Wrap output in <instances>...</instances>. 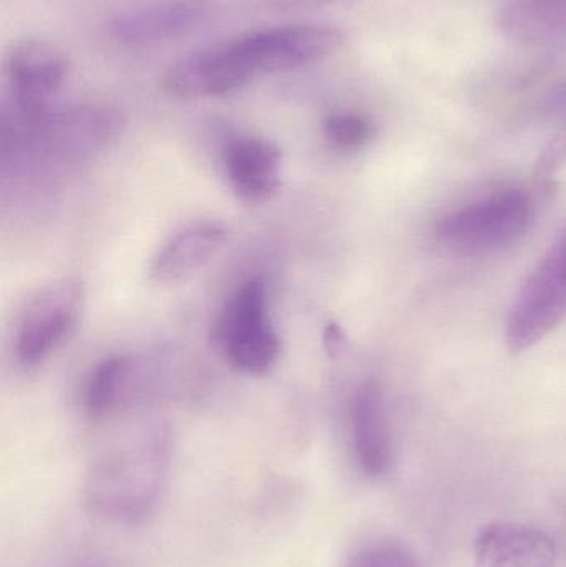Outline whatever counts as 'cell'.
Instances as JSON below:
<instances>
[{
    "instance_id": "7a4b0ae2",
    "label": "cell",
    "mask_w": 566,
    "mask_h": 567,
    "mask_svg": "<svg viewBox=\"0 0 566 567\" xmlns=\"http://www.w3.org/2000/svg\"><path fill=\"white\" fill-rule=\"evenodd\" d=\"M535 203L525 189L508 186L445 213L435 223V241L452 255L484 258L521 241L534 225Z\"/></svg>"
},
{
    "instance_id": "7c38bea8",
    "label": "cell",
    "mask_w": 566,
    "mask_h": 567,
    "mask_svg": "<svg viewBox=\"0 0 566 567\" xmlns=\"http://www.w3.org/2000/svg\"><path fill=\"white\" fill-rule=\"evenodd\" d=\"M223 165L233 192L243 202H266L281 186V150L268 140H231L223 152Z\"/></svg>"
},
{
    "instance_id": "277c9868",
    "label": "cell",
    "mask_w": 566,
    "mask_h": 567,
    "mask_svg": "<svg viewBox=\"0 0 566 567\" xmlns=\"http://www.w3.org/2000/svg\"><path fill=\"white\" fill-rule=\"evenodd\" d=\"M566 319V228L525 279L505 323L511 352H525Z\"/></svg>"
},
{
    "instance_id": "2e32d148",
    "label": "cell",
    "mask_w": 566,
    "mask_h": 567,
    "mask_svg": "<svg viewBox=\"0 0 566 567\" xmlns=\"http://www.w3.org/2000/svg\"><path fill=\"white\" fill-rule=\"evenodd\" d=\"M325 136L341 152H359L374 140L375 126L372 120L362 113L339 110L326 118Z\"/></svg>"
},
{
    "instance_id": "5b68a950",
    "label": "cell",
    "mask_w": 566,
    "mask_h": 567,
    "mask_svg": "<svg viewBox=\"0 0 566 567\" xmlns=\"http://www.w3.org/2000/svg\"><path fill=\"white\" fill-rule=\"evenodd\" d=\"M341 29L326 25H285L258 30L231 40L249 79L261 73L289 72L321 62L344 45Z\"/></svg>"
},
{
    "instance_id": "6da1fadb",
    "label": "cell",
    "mask_w": 566,
    "mask_h": 567,
    "mask_svg": "<svg viewBox=\"0 0 566 567\" xmlns=\"http://www.w3.org/2000/svg\"><path fill=\"white\" fill-rule=\"evenodd\" d=\"M172 436L153 429L106 450L90 466L89 508L116 525H138L153 515L168 476Z\"/></svg>"
},
{
    "instance_id": "5bb4252c",
    "label": "cell",
    "mask_w": 566,
    "mask_h": 567,
    "mask_svg": "<svg viewBox=\"0 0 566 567\" xmlns=\"http://www.w3.org/2000/svg\"><path fill=\"white\" fill-rule=\"evenodd\" d=\"M498 27L522 45H550L566 37V0H502Z\"/></svg>"
},
{
    "instance_id": "ac0fdd59",
    "label": "cell",
    "mask_w": 566,
    "mask_h": 567,
    "mask_svg": "<svg viewBox=\"0 0 566 567\" xmlns=\"http://www.w3.org/2000/svg\"><path fill=\"white\" fill-rule=\"evenodd\" d=\"M544 113L550 118L566 123V83L555 89L550 95L545 99Z\"/></svg>"
},
{
    "instance_id": "9a60e30c",
    "label": "cell",
    "mask_w": 566,
    "mask_h": 567,
    "mask_svg": "<svg viewBox=\"0 0 566 567\" xmlns=\"http://www.w3.org/2000/svg\"><path fill=\"white\" fill-rule=\"evenodd\" d=\"M130 369H132L130 359L112 355L103 359L92 370V375L86 382L85 396H83L90 416L100 419L109 415L119 405L120 393L128 379Z\"/></svg>"
},
{
    "instance_id": "8fae6325",
    "label": "cell",
    "mask_w": 566,
    "mask_h": 567,
    "mask_svg": "<svg viewBox=\"0 0 566 567\" xmlns=\"http://www.w3.org/2000/svg\"><path fill=\"white\" fill-rule=\"evenodd\" d=\"M228 229L212 219L186 223L168 236L150 262V279L179 282L202 269L225 246Z\"/></svg>"
},
{
    "instance_id": "3957f363",
    "label": "cell",
    "mask_w": 566,
    "mask_h": 567,
    "mask_svg": "<svg viewBox=\"0 0 566 567\" xmlns=\"http://www.w3.org/2000/svg\"><path fill=\"white\" fill-rule=\"evenodd\" d=\"M212 337L236 372L249 377L271 372L281 352V340L269 317L261 279H249L236 290L216 319Z\"/></svg>"
},
{
    "instance_id": "4fadbf2b",
    "label": "cell",
    "mask_w": 566,
    "mask_h": 567,
    "mask_svg": "<svg viewBox=\"0 0 566 567\" xmlns=\"http://www.w3.org/2000/svg\"><path fill=\"white\" fill-rule=\"evenodd\" d=\"M351 435L356 458L368 475L382 476L392 465V436L384 393L375 380H366L351 405Z\"/></svg>"
},
{
    "instance_id": "d6986e66",
    "label": "cell",
    "mask_w": 566,
    "mask_h": 567,
    "mask_svg": "<svg viewBox=\"0 0 566 567\" xmlns=\"http://www.w3.org/2000/svg\"><path fill=\"white\" fill-rule=\"evenodd\" d=\"M346 337L338 323L331 322L325 330V347L332 357L338 355L344 349Z\"/></svg>"
},
{
    "instance_id": "52a82bcc",
    "label": "cell",
    "mask_w": 566,
    "mask_h": 567,
    "mask_svg": "<svg viewBox=\"0 0 566 567\" xmlns=\"http://www.w3.org/2000/svg\"><path fill=\"white\" fill-rule=\"evenodd\" d=\"M7 79L22 122L35 123L52 112V102L70 72L66 53L43 40H20L7 53Z\"/></svg>"
},
{
    "instance_id": "9c48e42d",
    "label": "cell",
    "mask_w": 566,
    "mask_h": 567,
    "mask_svg": "<svg viewBox=\"0 0 566 567\" xmlns=\"http://www.w3.org/2000/svg\"><path fill=\"white\" fill-rule=\"evenodd\" d=\"M248 82L231 43L225 42L178 60L163 75L162 86L178 99H206L235 92Z\"/></svg>"
},
{
    "instance_id": "e0dca14e",
    "label": "cell",
    "mask_w": 566,
    "mask_h": 567,
    "mask_svg": "<svg viewBox=\"0 0 566 567\" xmlns=\"http://www.w3.org/2000/svg\"><path fill=\"white\" fill-rule=\"evenodd\" d=\"M348 567H418V563L401 546L374 545L358 553Z\"/></svg>"
},
{
    "instance_id": "ba28073f",
    "label": "cell",
    "mask_w": 566,
    "mask_h": 567,
    "mask_svg": "<svg viewBox=\"0 0 566 567\" xmlns=\"http://www.w3.org/2000/svg\"><path fill=\"white\" fill-rule=\"evenodd\" d=\"M212 16L209 0H163L119 13L110 20L109 32L125 45H150L193 32Z\"/></svg>"
},
{
    "instance_id": "8992f818",
    "label": "cell",
    "mask_w": 566,
    "mask_h": 567,
    "mask_svg": "<svg viewBox=\"0 0 566 567\" xmlns=\"http://www.w3.org/2000/svg\"><path fill=\"white\" fill-rule=\"evenodd\" d=\"M85 300L82 279L62 278L43 286L27 302L17 332V355L23 365L49 359L75 330Z\"/></svg>"
},
{
    "instance_id": "30bf717a",
    "label": "cell",
    "mask_w": 566,
    "mask_h": 567,
    "mask_svg": "<svg viewBox=\"0 0 566 567\" xmlns=\"http://www.w3.org/2000/svg\"><path fill=\"white\" fill-rule=\"evenodd\" d=\"M474 556L477 567H557L558 549L542 529L495 522L475 536Z\"/></svg>"
}]
</instances>
